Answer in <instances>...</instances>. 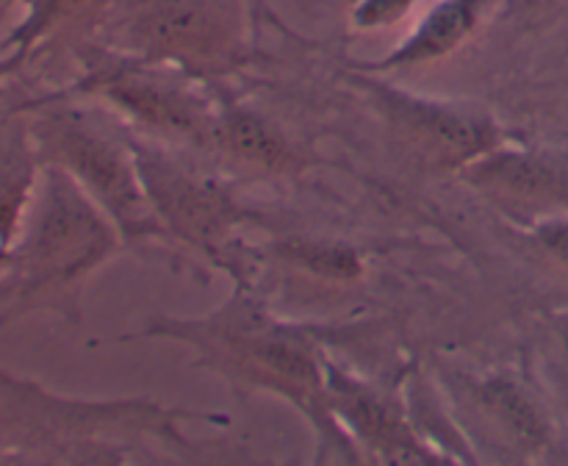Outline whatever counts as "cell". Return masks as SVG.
I'll list each match as a JSON object with an SVG mask.
<instances>
[{"instance_id": "2", "label": "cell", "mask_w": 568, "mask_h": 466, "mask_svg": "<svg viewBox=\"0 0 568 466\" xmlns=\"http://www.w3.org/2000/svg\"><path fill=\"white\" fill-rule=\"evenodd\" d=\"M131 150L150 205L170 239L200 250L205 259L242 275L247 264L236 233L247 220V211L233 200V194L222 183L172 161L159 148L133 144Z\"/></svg>"}, {"instance_id": "8", "label": "cell", "mask_w": 568, "mask_h": 466, "mask_svg": "<svg viewBox=\"0 0 568 466\" xmlns=\"http://www.w3.org/2000/svg\"><path fill=\"white\" fill-rule=\"evenodd\" d=\"M211 139L233 159L261 166V170L286 172L294 170L300 161L292 142L266 116L244 105H227L220 114H214Z\"/></svg>"}, {"instance_id": "10", "label": "cell", "mask_w": 568, "mask_h": 466, "mask_svg": "<svg viewBox=\"0 0 568 466\" xmlns=\"http://www.w3.org/2000/svg\"><path fill=\"white\" fill-rule=\"evenodd\" d=\"M480 403L488 411V416L494 422H499L505 427V433L519 447H544V442H547V427H544L541 414L527 399V394L516 383H510L508 377H491V381L483 383Z\"/></svg>"}, {"instance_id": "3", "label": "cell", "mask_w": 568, "mask_h": 466, "mask_svg": "<svg viewBox=\"0 0 568 466\" xmlns=\"http://www.w3.org/2000/svg\"><path fill=\"white\" fill-rule=\"evenodd\" d=\"M364 87L394 136L425 164L466 170L503 142L491 116L480 111L419 98L377 81H366Z\"/></svg>"}, {"instance_id": "11", "label": "cell", "mask_w": 568, "mask_h": 466, "mask_svg": "<svg viewBox=\"0 0 568 466\" xmlns=\"http://www.w3.org/2000/svg\"><path fill=\"white\" fill-rule=\"evenodd\" d=\"M292 255L305 270L322 272L327 277H353L358 275V259L347 247H331V244H294Z\"/></svg>"}, {"instance_id": "6", "label": "cell", "mask_w": 568, "mask_h": 466, "mask_svg": "<svg viewBox=\"0 0 568 466\" xmlns=\"http://www.w3.org/2000/svg\"><path fill=\"white\" fill-rule=\"evenodd\" d=\"M139 39L150 55L192 64L227 55V28L205 0H155L139 20Z\"/></svg>"}, {"instance_id": "4", "label": "cell", "mask_w": 568, "mask_h": 466, "mask_svg": "<svg viewBox=\"0 0 568 466\" xmlns=\"http://www.w3.org/2000/svg\"><path fill=\"white\" fill-rule=\"evenodd\" d=\"M61 150L103 214L111 216V225L122 242L142 247L148 242L170 239L150 205L131 148H122L89 128L67 125L61 131Z\"/></svg>"}, {"instance_id": "7", "label": "cell", "mask_w": 568, "mask_h": 466, "mask_svg": "<svg viewBox=\"0 0 568 466\" xmlns=\"http://www.w3.org/2000/svg\"><path fill=\"white\" fill-rule=\"evenodd\" d=\"M98 89L136 120L155 128L189 133V136H211L214 114L203 100L178 83L139 70H114L98 78Z\"/></svg>"}, {"instance_id": "1", "label": "cell", "mask_w": 568, "mask_h": 466, "mask_svg": "<svg viewBox=\"0 0 568 466\" xmlns=\"http://www.w3.org/2000/svg\"><path fill=\"white\" fill-rule=\"evenodd\" d=\"M150 336H172L192 344L203 364L214 366L231 381L244 386L281 394L297 405L322 442L347 444V436L331 414L325 392V361L316 353L314 342L294 327L281 325L266 311L247 300H231L225 308L203 320L159 322L150 327Z\"/></svg>"}, {"instance_id": "12", "label": "cell", "mask_w": 568, "mask_h": 466, "mask_svg": "<svg viewBox=\"0 0 568 466\" xmlns=\"http://www.w3.org/2000/svg\"><path fill=\"white\" fill-rule=\"evenodd\" d=\"M414 0H364L355 11V22L361 28H383L397 22Z\"/></svg>"}, {"instance_id": "13", "label": "cell", "mask_w": 568, "mask_h": 466, "mask_svg": "<svg viewBox=\"0 0 568 466\" xmlns=\"http://www.w3.org/2000/svg\"><path fill=\"white\" fill-rule=\"evenodd\" d=\"M536 239L555 255V259L568 264V222H544V225L536 227Z\"/></svg>"}, {"instance_id": "5", "label": "cell", "mask_w": 568, "mask_h": 466, "mask_svg": "<svg viewBox=\"0 0 568 466\" xmlns=\"http://www.w3.org/2000/svg\"><path fill=\"white\" fill-rule=\"evenodd\" d=\"M325 392L338 427L347 425L361 447L386 460H433L436 455L416 438L408 422L386 397L366 386L361 377L325 361Z\"/></svg>"}, {"instance_id": "9", "label": "cell", "mask_w": 568, "mask_h": 466, "mask_svg": "<svg viewBox=\"0 0 568 466\" xmlns=\"http://www.w3.org/2000/svg\"><path fill=\"white\" fill-rule=\"evenodd\" d=\"M488 0H442L427 11L422 26L403 42V48L377 67H416L453 53L477 28Z\"/></svg>"}]
</instances>
